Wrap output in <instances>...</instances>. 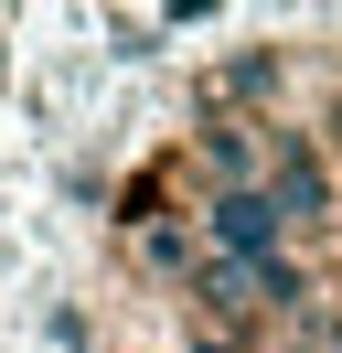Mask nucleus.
Returning a JSON list of instances; mask_svg holds the SVG:
<instances>
[{
	"mask_svg": "<svg viewBox=\"0 0 342 353\" xmlns=\"http://www.w3.org/2000/svg\"><path fill=\"white\" fill-rule=\"evenodd\" d=\"M128 268H139V279H171V289H192V268H203V225H192V214L128 225Z\"/></svg>",
	"mask_w": 342,
	"mask_h": 353,
	"instance_id": "2",
	"label": "nucleus"
},
{
	"mask_svg": "<svg viewBox=\"0 0 342 353\" xmlns=\"http://www.w3.org/2000/svg\"><path fill=\"white\" fill-rule=\"evenodd\" d=\"M256 353H321V332H278V343H256Z\"/></svg>",
	"mask_w": 342,
	"mask_h": 353,
	"instance_id": "4",
	"label": "nucleus"
},
{
	"mask_svg": "<svg viewBox=\"0 0 342 353\" xmlns=\"http://www.w3.org/2000/svg\"><path fill=\"white\" fill-rule=\"evenodd\" d=\"M310 332H321V353H342V310H321V321H310Z\"/></svg>",
	"mask_w": 342,
	"mask_h": 353,
	"instance_id": "5",
	"label": "nucleus"
},
{
	"mask_svg": "<svg viewBox=\"0 0 342 353\" xmlns=\"http://www.w3.org/2000/svg\"><path fill=\"white\" fill-rule=\"evenodd\" d=\"M268 161H278V118H225L203 108L182 139V172L203 182V193H268Z\"/></svg>",
	"mask_w": 342,
	"mask_h": 353,
	"instance_id": "1",
	"label": "nucleus"
},
{
	"mask_svg": "<svg viewBox=\"0 0 342 353\" xmlns=\"http://www.w3.org/2000/svg\"><path fill=\"white\" fill-rule=\"evenodd\" d=\"M182 353H256V343H246V332H214V321H192V343H182Z\"/></svg>",
	"mask_w": 342,
	"mask_h": 353,
	"instance_id": "3",
	"label": "nucleus"
}]
</instances>
